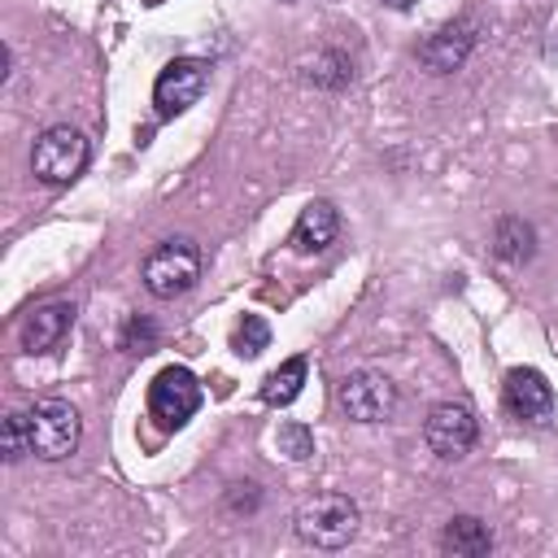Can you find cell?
Here are the masks:
<instances>
[{"mask_svg": "<svg viewBox=\"0 0 558 558\" xmlns=\"http://www.w3.org/2000/svg\"><path fill=\"white\" fill-rule=\"evenodd\" d=\"M305 379H310V362L296 353V357L279 362V366L262 379V401H266V405H292V401L301 397Z\"/></svg>", "mask_w": 558, "mask_h": 558, "instance_id": "cell-15", "label": "cell"}, {"mask_svg": "<svg viewBox=\"0 0 558 558\" xmlns=\"http://www.w3.org/2000/svg\"><path fill=\"white\" fill-rule=\"evenodd\" d=\"M231 349H235L240 357H257L262 349H270V323H266L262 314H244V323H240L235 336H231Z\"/></svg>", "mask_w": 558, "mask_h": 558, "instance_id": "cell-17", "label": "cell"}, {"mask_svg": "<svg viewBox=\"0 0 558 558\" xmlns=\"http://www.w3.org/2000/svg\"><path fill=\"white\" fill-rule=\"evenodd\" d=\"M423 440L440 462H458L480 440V418L466 401H440L423 418Z\"/></svg>", "mask_w": 558, "mask_h": 558, "instance_id": "cell-7", "label": "cell"}, {"mask_svg": "<svg viewBox=\"0 0 558 558\" xmlns=\"http://www.w3.org/2000/svg\"><path fill=\"white\" fill-rule=\"evenodd\" d=\"M87 161H92V144H87V135H83L78 126H70V122H57V126L39 131V140H35V148H31V174H35L39 183H48V187L74 183V179L87 170Z\"/></svg>", "mask_w": 558, "mask_h": 558, "instance_id": "cell-1", "label": "cell"}, {"mask_svg": "<svg viewBox=\"0 0 558 558\" xmlns=\"http://www.w3.org/2000/svg\"><path fill=\"white\" fill-rule=\"evenodd\" d=\"M279 449H283L288 458L305 462V458L314 453V432H310L305 423H283V427H279Z\"/></svg>", "mask_w": 558, "mask_h": 558, "instance_id": "cell-20", "label": "cell"}, {"mask_svg": "<svg viewBox=\"0 0 558 558\" xmlns=\"http://www.w3.org/2000/svg\"><path fill=\"white\" fill-rule=\"evenodd\" d=\"M475 17H453L445 22L440 31H432L423 44H418V61L427 74H453L466 65L471 48H475Z\"/></svg>", "mask_w": 558, "mask_h": 558, "instance_id": "cell-10", "label": "cell"}, {"mask_svg": "<svg viewBox=\"0 0 558 558\" xmlns=\"http://www.w3.org/2000/svg\"><path fill=\"white\" fill-rule=\"evenodd\" d=\"M384 4H392V9H414L418 0H384Z\"/></svg>", "mask_w": 558, "mask_h": 558, "instance_id": "cell-22", "label": "cell"}, {"mask_svg": "<svg viewBox=\"0 0 558 558\" xmlns=\"http://www.w3.org/2000/svg\"><path fill=\"white\" fill-rule=\"evenodd\" d=\"M74 327V305L70 301H48V305H35L22 327H17V340L26 353H52Z\"/></svg>", "mask_w": 558, "mask_h": 558, "instance_id": "cell-12", "label": "cell"}, {"mask_svg": "<svg viewBox=\"0 0 558 558\" xmlns=\"http://www.w3.org/2000/svg\"><path fill=\"white\" fill-rule=\"evenodd\" d=\"M336 401H340V410L353 423H384V418H392L401 397H397V384L388 375H379V371H349L340 379V388H336Z\"/></svg>", "mask_w": 558, "mask_h": 558, "instance_id": "cell-8", "label": "cell"}, {"mask_svg": "<svg viewBox=\"0 0 558 558\" xmlns=\"http://www.w3.org/2000/svg\"><path fill=\"white\" fill-rule=\"evenodd\" d=\"M305 78H310L314 87L340 92V87H349V78H353V61H349L340 48H323V52H314V61L305 65Z\"/></svg>", "mask_w": 558, "mask_h": 558, "instance_id": "cell-16", "label": "cell"}, {"mask_svg": "<svg viewBox=\"0 0 558 558\" xmlns=\"http://www.w3.org/2000/svg\"><path fill=\"white\" fill-rule=\"evenodd\" d=\"M357 501L344 493H323L296 510V536L314 549H344L357 536Z\"/></svg>", "mask_w": 558, "mask_h": 558, "instance_id": "cell-3", "label": "cell"}, {"mask_svg": "<svg viewBox=\"0 0 558 558\" xmlns=\"http://www.w3.org/2000/svg\"><path fill=\"white\" fill-rule=\"evenodd\" d=\"M506 414L519 423H549L554 418V384L536 366H510L501 379Z\"/></svg>", "mask_w": 558, "mask_h": 558, "instance_id": "cell-9", "label": "cell"}, {"mask_svg": "<svg viewBox=\"0 0 558 558\" xmlns=\"http://www.w3.org/2000/svg\"><path fill=\"white\" fill-rule=\"evenodd\" d=\"M201 410V379L187 366H161L148 384V414L161 432H179Z\"/></svg>", "mask_w": 558, "mask_h": 558, "instance_id": "cell-6", "label": "cell"}, {"mask_svg": "<svg viewBox=\"0 0 558 558\" xmlns=\"http://www.w3.org/2000/svg\"><path fill=\"white\" fill-rule=\"evenodd\" d=\"M144 288L157 296V301H174L183 292L196 288L201 279V244L192 235H170L161 240L148 257H144Z\"/></svg>", "mask_w": 558, "mask_h": 558, "instance_id": "cell-2", "label": "cell"}, {"mask_svg": "<svg viewBox=\"0 0 558 558\" xmlns=\"http://www.w3.org/2000/svg\"><path fill=\"white\" fill-rule=\"evenodd\" d=\"M288 4H292V0H288Z\"/></svg>", "mask_w": 558, "mask_h": 558, "instance_id": "cell-23", "label": "cell"}, {"mask_svg": "<svg viewBox=\"0 0 558 558\" xmlns=\"http://www.w3.org/2000/svg\"><path fill=\"white\" fill-rule=\"evenodd\" d=\"M262 506V488L257 484H231V493H227V510L231 514H253Z\"/></svg>", "mask_w": 558, "mask_h": 558, "instance_id": "cell-21", "label": "cell"}, {"mask_svg": "<svg viewBox=\"0 0 558 558\" xmlns=\"http://www.w3.org/2000/svg\"><path fill=\"white\" fill-rule=\"evenodd\" d=\"M118 344H122L126 353H148V349L157 344V323H153L148 314H131V318L122 323Z\"/></svg>", "mask_w": 558, "mask_h": 558, "instance_id": "cell-19", "label": "cell"}, {"mask_svg": "<svg viewBox=\"0 0 558 558\" xmlns=\"http://www.w3.org/2000/svg\"><path fill=\"white\" fill-rule=\"evenodd\" d=\"M440 549L445 554H458V558H484L493 549V532L475 514H453L445 523V532H440Z\"/></svg>", "mask_w": 558, "mask_h": 558, "instance_id": "cell-14", "label": "cell"}, {"mask_svg": "<svg viewBox=\"0 0 558 558\" xmlns=\"http://www.w3.org/2000/svg\"><path fill=\"white\" fill-rule=\"evenodd\" d=\"M493 253L510 266H523L536 257V227L519 214H501L497 227H493Z\"/></svg>", "mask_w": 558, "mask_h": 558, "instance_id": "cell-13", "label": "cell"}, {"mask_svg": "<svg viewBox=\"0 0 558 558\" xmlns=\"http://www.w3.org/2000/svg\"><path fill=\"white\" fill-rule=\"evenodd\" d=\"M0 453H4V462L13 466V462H22L26 453H31V432H26V410H13L9 418H4V427H0Z\"/></svg>", "mask_w": 558, "mask_h": 558, "instance_id": "cell-18", "label": "cell"}, {"mask_svg": "<svg viewBox=\"0 0 558 558\" xmlns=\"http://www.w3.org/2000/svg\"><path fill=\"white\" fill-rule=\"evenodd\" d=\"M26 432H31V453L44 462H61L78 449L83 440V418L70 401L61 397H44L26 410Z\"/></svg>", "mask_w": 558, "mask_h": 558, "instance_id": "cell-4", "label": "cell"}, {"mask_svg": "<svg viewBox=\"0 0 558 558\" xmlns=\"http://www.w3.org/2000/svg\"><path fill=\"white\" fill-rule=\"evenodd\" d=\"M336 235H340V209H336L327 196H314V201H305V209L296 214L288 244H292V253L314 257V253H327V248L336 244Z\"/></svg>", "mask_w": 558, "mask_h": 558, "instance_id": "cell-11", "label": "cell"}, {"mask_svg": "<svg viewBox=\"0 0 558 558\" xmlns=\"http://www.w3.org/2000/svg\"><path fill=\"white\" fill-rule=\"evenodd\" d=\"M209 70L214 65L205 57H174V61H166L157 70V78H153V109H157V118L170 122V118L187 113L205 96Z\"/></svg>", "mask_w": 558, "mask_h": 558, "instance_id": "cell-5", "label": "cell"}]
</instances>
